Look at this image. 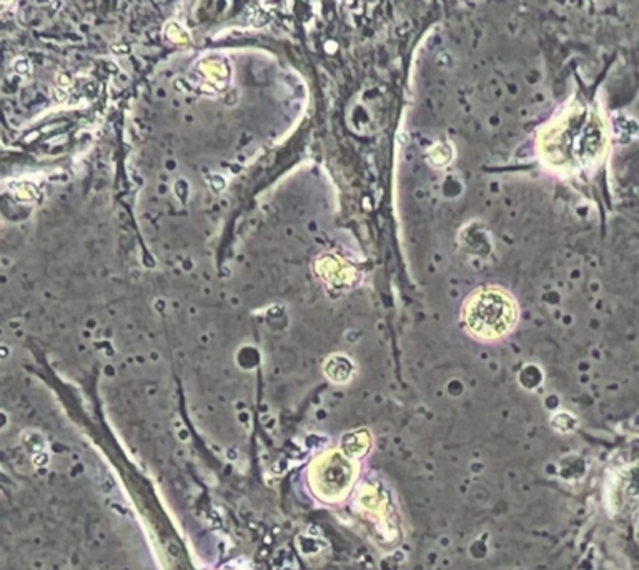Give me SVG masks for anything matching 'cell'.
Here are the masks:
<instances>
[{
	"instance_id": "1",
	"label": "cell",
	"mask_w": 639,
	"mask_h": 570,
	"mask_svg": "<svg viewBox=\"0 0 639 570\" xmlns=\"http://www.w3.org/2000/svg\"><path fill=\"white\" fill-rule=\"evenodd\" d=\"M468 332L481 341H496L513 331L518 307L510 294L496 287L476 290L463 307Z\"/></svg>"
},
{
	"instance_id": "2",
	"label": "cell",
	"mask_w": 639,
	"mask_h": 570,
	"mask_svg": "<svg viewBox=\"0 0 639 570\" xmlns=\"http://www.w3.org/2000/svg\"><path fill=\"white\" fill-rule=\"evenodd\" d=\"M320 274L325 277L326 280L331 284H345L350 280V277L353 275L352 268H348L342 261H338L337 257H326L321 261Z\"/></svg>"
},
{
	"instance_id": "3",
	"label": "cell",
	"mask_w": 639,
	"mask_h": 570,
	"mask_svg": "<svg viewBox=\"0 0 639 570\" xmlns=\"http://www.w3.org/2000/svg\"><path fill=\"white\" fill-rule=\"evenodd\" d=\"M355 365L353 362L345 355H333L330 357L325 364V374L335 382H347L350 377L353 375Z\"/></svg>"
}]
</instances>
